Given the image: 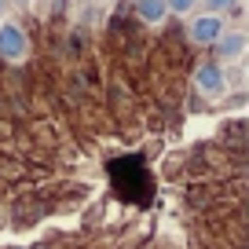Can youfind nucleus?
I'll list each match as a JSON object with an SVG mask.
<instances>
[{
	"label": "nucleus",
	"mask_w": 249,
	"mask_h": 249,
	"mask_svg": "<svg viewBox=\"0 0 249 249\" xmlns=\"http://www.w3.org/2000/svg\"><path fill=\"white\" fill-rule=\"evenodd\" d=\"M0 55L4 59H22L26 55V30L15 22H4L0 26Z\"/></svg>",
	"instance_id": "obj_1"
},
{
	"label": "nucleus",
	"mask_w": 249,
	"mask_h": 249,
	"mask_svg": "<svg viewBox=\"0 0 249 249\" xmlns=\"http://www.w3.org/2000/svg\"><path fill=\"white\" fill-rule=\"evenodd\" d=\"M191 40H195V44H216V37L220 33H224V18L220 15H202V18H195V22H191Z\"/></svg>",
	"instance_id": "obj_2"
},
{
	"label": "nucleus",
	"mask_w": 249,
	"mask_h": 249,
	"mask_svg": "<svg viewBox=\"0 0 249 249\" xmlns=\"http://www.w3.org/2000/svg\"><path fill=\"white\" fill-rule=\"evenodd\" d=\"M195 85L202 88L205 95H224L227 77H224V70H220V62H205V66H198V73H195Z\"/></svg>",
	"instance_id": "obj_3"
},
{
	"label": "nucleus",
	"mask_w": 249,
	"mask_h": 249,
	"mask_svg": "<svg viewBox=\"0 0 249 249\" xmlns=\"http://www.w3.org/2000/svg\"><path fill=\"white\" fill-rule=\"evenodd\" d=\"M246 52V33H220L216 37V55L220 59H238Z\"/></svg>",
	"instance_id": "obj_4"
},
{
	"label": "nucleus",
	"mask_w": 249,
	"mask_h": 249,
	"mask_svg": "<svg viewBox=\"0 0 249 249\" xmlns=\"http://www.w3.org/2000/svg\"><path fill=\"white\" fill-rule=\"evenodd\" d=\"M136 15L143 22H161L169 15V8H165V0H136Z\"/></svg>",
	"instance_id": "obj_5"
},
{
	"label": "nucleus",
	"mask_w": 249,
	"mask_h": 249,
	"mask_svg": "<svg viewBox=\"0 0 249 249\" xmlns=\"http://www.w3.org/2000/svg\"><path fill=\"white\" fill-rule=\"evenodd\" d=\"M195 4H198V0H165V8H169V11H179V15H183V11H191Z\"/></svg>",
	"instance_id": "obj_6"
},
{
	"label": "nucleus",
	"mask_w": 249,
	"mask_h": 249,
	"mask_svg": "<svg viewBox=\"0 0 249 249\" xmlns=\"http://www.w3.org/2000/svg\"><path fill=\"white\" fill-rule=\"evenodd\" d=\"M205 4H209V8H213V15H216V11H224V8H231L234 0H205Z\"/></svg>",
	"instance_id": "obj_7"
},
{
	"label": "nucleus",
	"mask_w": 249,
	"mask_h": 249,
	"mask_svg": "<svg viewBox=\"0 0 249 249\" xmlns=\"http://www.w3.org/2000/svg\"><path fill=\"white\" fill-rule=\"evenodd\" d=\"M0 11H4V0H0Z\"/></svg>",
	"instance_id": "obj_8"
},
{
	"label": "nucleus",
	"mask_w": 249,
	"mask_h": 249,
	"mask_svg": "<svg viewBox=\"0 0 249 249\" xmlns=\"http://www.w3.org/2000/svg\"><path fill=\"white\" fill-rule=\"evenodd\" d=\"M15 4H26V0H15Z\"/></svg>",
	"instance_id": "obj_9"
}]
</instances>
